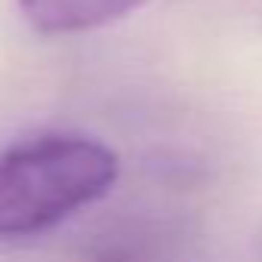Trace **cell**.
I'll use <instances>...</instances> for the list:
<instances>
[{
	"mask_svg": "<svg viewBox=\"0 0 262 262\" xmlns=\"http://www.w3.org/2000/svg\"><path fill=\"white\" fill-rule=\"evenodd\" d=\"M120 176L111 145L77 133H43L0 155V241L56 228L105 198Z\"/></svg>",
	"mask_w": 262,
	"mask_h": 262,
	"instance_id": "obj_1",
	"label": "cell"
},
{
	"mask_svg": "<svg viewBox=\"0 0 262 262\" xmlns=\"http://www.w3.org/2000/svg\"><path fill=\"white\" fill-rule=\"evenodd\" d=\"M142 4L145 0H19V10L37 34L65 37L117 22Z\"/></svg>",
	"mask_w": 262,
	"mask_h": 262,
	"instance_id": "obj_2",
	"label": "cell"
}]
</instances>
